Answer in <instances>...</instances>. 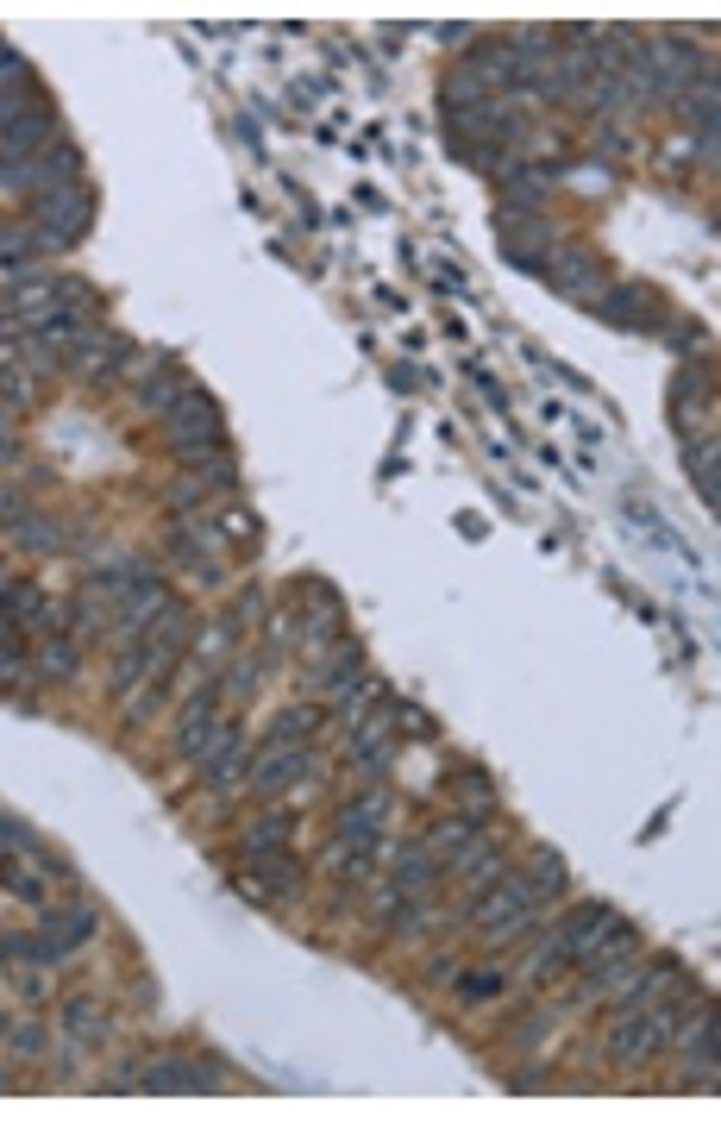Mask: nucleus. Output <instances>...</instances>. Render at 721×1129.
<instances>
[{
  "label": "nucleus",
  "mask_w": 721,
  "mask_h": 1129,
  "mask_svg": "<svg viewBox=\"0 0 721 1129\" xmlns=\"http://www.w3.org/2000/svg\"><path fill=\"white\" fill-rule=\"evenodd\" d=\"M533 904H540V891H533L527 878H502L496 891L477 897V929H484L489 941H515V935L533 929Z\"/></svg>",
  "instance_id": "obj_1"
},
{
  "label": "nucleus",
  "mask_w": 721,
  "mask_h": 1129,
  "mask_svg": "<svg viewBox=\"0 0 721 1129\" xmlns=\"http://www.w3.org/2000/svg\"><path fill=\"white\" fill-rule=\"evenodd\" d=\"M88 214H95L88 189H51V196L39 201V245H51V252L76 245V239L88 233Z\"/></svg>",
  "instance_id": "obj_2"
},
{
  "label": "nucleus",
  "mask_w": 721,
  "mask_h": 1129,
  "mask_svg": "<svg viewBox=\"0 0 721 1129\" xmlns=\"http://www.w3.org/2000/svg\"><path fill=\"white\" fill-rule=\"evenodd\" d=\"M170 440H176V452H182V458H189V452H201V440H208V446H220V409L208 402V395L182 390V395H176V409H170Z\"/></svg>",
  "instance_id": "obj_3"
},
{
  "label": "nucleus",
  "mask_w": 721,
  "mask_h": 1129,
  "mask_svg": "<svg viewBox=\"0 0 721 1129\" xmlns=\"http://www.w3.org/2000/svg\"><path fill=\"white\" fill-rule=\"evenodd\" d=\"M603 320H615V327H659L665 320V308H659V295L653 289H640V283H622V289H608L603 302Z\"/></svg>",
  "instance_id": "obj_4"
},
{
  "label": "nucleus",
  "mask_w": 721,
  "mask_h": 1129,
  "mask_svg": "<svg viewBox=\"0 0 721 1129\" xmlns=\"http://www.w3.org/2000/svg\"><path fill=\"white\" fill-rule=\"evenodd\" d=\"M220 740V716H214V690H195L189 709H182V728H176V747H182V760H201L208 747Z\"/></svg>",
  "instance_id": "obj_5"
},
{
  "label": "nucleus",
  "mask_w": 721,
  "mask_h": 1129,
  "mask_svg": "<svg viewBox=\"0 0 721 1129\" xmlns=\"http://www.w3.org/2000/svg\"><path fill=\"white\" fill-rule=\"evenodd\" d=\"M132 1086H145V1091H214L220 1079L201 1067V1061H157V1067L138 1073Z\"/></svg>",
  "instance_id": "obj_6"
},
{
  "label": "nucleus",
  "mask_w": 721,
  "mask_h": 1129,
  "mask_svg": "<svg viewBox=\"0 0 721 1129\" xmlns=\"http://www.w3.org/2000/svg\"><path fill=\"white\" fill-rule=\"evenodd\" d=\"M377 816H383V798H364V803L339 810V847H351V859H364L377 847Z\"/></svg>",
  "instance_id": "obj_7"
},
{
  "label": "nucleus",
  "mask_w": 721,
  "mask_h": 1129,
  "mask_svg": "<svg viewBox=\"0 0 721 1129\" xmlns=\"http://www.w3.org/2000/svg\"><path fill=\"white\" fill-rule=\"evenodd\" d=\"M51 133H57V119H51V107H25L13 126H0V151L20 157V151H39V145H51Z\"/></svg>",
  "instance_id": "obj_8"
},
{
  "label": "nucleus",
  "mask_w": 721,
  "mask_h": 1129,
  "mask_svg": "<svg viewBox=\"0 0 721 1129\" xmlns=\"http://www.w3.org/2000/svg\"><path fill=\"white\" fill-rule=\"evenodd\" d=\"M95 935V910H57V916H44V948L51 954H70V948H82Z\"/></svg>",
  "instance_id": "obj_9"
},
{
  "label": "nucleus",
  "mask_w": 721,
  "mask_h": 1129,
  "mask_svg": "<svg viewBox=\"0 0 721 1129\" xmlns=\"http://www.w3.org/2000/svg\"><path fill=\"white\" fill-rule=\"evenodd\" d=\"M238 766H245V747H238V735L226 728V735L201 753V784H214V791H226V784L238 779Z\"/></svg>",
  "instance_id": "obj_10"
},
{
  "label": "nucleus",
  "mask_w": 721,
  "mask_h": 1129,
  "mask_svg": "<svg viewBox=\"0 0 721 1129\" xmlns=\"http://www.w3.org/2000/svg\"><path fill=\"white\" fill-rule=\"evenodd\" d=\"M615 922V910H603V904H584V910H571V922L559 929V941H565V954H584L590 941Z\"/></svg>",
  "instance_id": "obj_11"
},
{
  "label": "nucleus",
  "mask_w": 721,
  "mask_h": 1129,
  "mask_svg": "<svg viewBox=\"0 0 721 1129\" xmlns=\"http://www.w3.org/2000/svg\"><path fill=\"white\" fill-rule=\"evenodd\" d=\"M308 772H314V753H276L271 766H257V772H252V791L271 798V791H283V784L308 779Z\"/></svg>",
  "instance_id": "obj_12"
},
{
  "label": "nucleus",
  "mask_w": 721,
  "mask_h": 1129,
  "mask_svg": "<svg viewBox=\"0 0 721 1129\" xmlns=\"http://www.w3.org/2000/svg\"><path fill=\"white\" fill-rule=\"evenodd\" d=\"M433 873H439V859H433L427 847H402V854H395V885H402V891L433 885Z\"/></svg>",
  "instance_id": "obj_13"
},
{
  "label": "nucleus",
  "mask_w": 721,
  "mask_h": 1129,
  "mask_svg": "<svg viewBox=\"0 0 721 1129\" xmlns=\"http://www.w3.org/2000/svg\"><path fill=\"white\" fill-rule=\"evenodd\" d=\"M552 283H559L565 295H584V289H596V283H603V264H590L584 252H571V257H559Z\"/></svg>",
  "instance_id": "obj_14"
},
{
  "label": "nucleus",
  "mask_w": 721,
  "mask_h": 1129,
  "mask_svg": "<svg viewBox=\"0 0 721 1129\" xmlns=\"http://www.w3.org/2000/svg\"><path fill=\"white\" fill-rule=\"evenodd\" d=\"M32 257H39V239L32 233H0V271L7 276H25L32 271Z\"/></svg>",
  "instance_id": "obj_15"
},
{
  "label": "nucleus",
  "mask_w": 721,
  "mask_h": 1129,
  "mask_svg": "<svg viewBox=\"0 0 721 1129\" xmlns=\"http://www.w3.org/2000/svg\"><path fill=\"white\" fill-rule=\"evenodd\" d=\"M320 728V709H283V721L271 728V747H289L295 735H314Z\"/></svg>",
  "instance_id": "obj_16"
},
{
  "label": "nucleus",
  "mask_w": 721,
  "mask_h": 1129,
  "mask_svg": "<svg viewBox=\"0 0 721 1129\" xmlns=\"http://www.w3.org/2000/svg\"><path fill=\"white\" fill-rule=\"evenodd\" d=\"M70 1030H76V1042H107V1016L95 1004H70Z\"/></svg>",
  "instance_id": "obj_17"
},
{
  "label": "nucleus",
  "mask_w": 721,
  "mask_h": 1129,
  "mask_svg": "<svg viewBox=\"0 0 721 1129\" xmlns=\"http://www.w3.org/2000/svg\"><path fill=\"white\" fill-rule=\"evenodd\" d=\"M690 477H697V489H702V503L715 508V446H702V452H690Z\"/></svg>",
  "instance_id": "obj_18"
},
{
  "label": "nucleus",
  "mask_w": 721,
  "mask_h": 1129,
  "mask_svg": "<svg viewBox=\"0 0 721 1129\" xmlns=\"http://www.w3.org/2000/svg\"><path fill=\"white\" fill-rule=\"evenodd\" d=\"M283 835H289V816H271L245 835V847H252V854H271V847H283Z\"/></svg>",
  "instance_id": "obj_19"
},
{
  "label": "nucleus",
  "mask_w": 721,
  "mask_h": 1129,
  "mask_svg": "<svg viewBox=\"0 0 721 1129\" xmlns=\"http://www.w3.org/2000/svg\"><path fill=\"white\" fill-rule=\"evenodd\" d=\"M458 873H465L470 885H489V878L502 873V866H496V847H477L470 859H458Z\"/></svg>",
  "instance_id": "obj_20"
},
{
  "label": "nucleus",
  "mask_w": 721,
  "mask_h": 1129,
  "mask_svg": "<svg viewBox=\"0 0 721 1129\" xmlns=\"http://www.w3.org/2000/svg\"><path fill=\"white\" fill-rule=\"evenodd\" d=\"M39 660H44L39 672H57V678H70V672H76V646H70V641H51Z\"/></svg>",
  "instance_id": "obj_21"
},
{
  "label": "nucleus",
  "mask_w": 721,
  "mask_h": 1129,
  "mask_svg": "<svg viewBox=\"0 0 721 1129\" xmlns=\"http://www.w3.org/2000/svg\"><path fill=\"white\" fill-rule=\"evenodd\" d=\"M257 873L271 878L276 891H295V885H301V873H295V859H257Z\"/></svg>",
  "instance_id": "obj_22"
},
{
  "label": "nucleus",
  "mask_w": 721,
  "mask_h": 1129,
  "mask_svg": "<svg viewBox=\"0 0 721 1129\" xmlns=\"http://www.w3.org/2000/svg\"><path fill=\"white\" fill-rule=\"evenodd\" d=\"M0 878H7V891H20V897H32V904H39V878H25L20 866H13V859H0Z\"/></svg>",
  "instance_id": "obj_23"
},
{
  "label": "nucleus",
  "mask_w": 721,
  "mask_h": 1129,
  "mask_svg": "<svg viewBox=\"0 0 721 1129\" xmlns=\"http://www.w3.org/2000/svg\"><path fill=\"white\" fill-rule=\"evenodd\" d=\"M465 992H470V998H489V992H502V973H477V979H465Z\"/></svg>",
  "instance_id": "obj_24"
},
{
  "label": "nucleus",
  "mask_w": 721,
  "mask_h": 1129,
  "mask_svg": "<svg viewBox=\"0 0 721 1129\" xmlns=\"http://www.w3.org/2000/svg\"><path fill=\"white\" fill-rule=\"evenodd\" d=\"M233 690L245 697V690H257V665L252 660H238V672H233Z\"/></svg>",
  "instance_id": "obj_25"
}]
</instances>
